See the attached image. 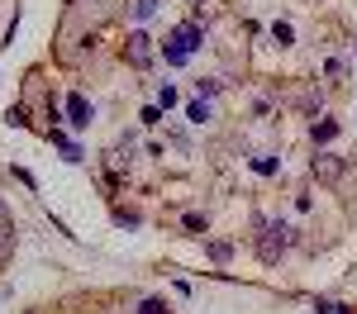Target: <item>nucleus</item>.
I'll return each instance as SVG.
<instances>
[{"label":"nucleus","mask_w":357,"mask_h":314,"mask_svg":"<svg viewBox=\"0 0 357 314\" xmlns=\"http://www.w3.org/2000/svg\"><path fill=\"white\" fill-rule=\"evenodd\" d=\"M272 38H276V43H281V48H286V43H291L296 33H291V24H281V19H276V24H272Z\"/></svg>","instance_id":"7"},{"label":"nucleus","mask_w":357,"mask_h":314,"mask_svg":"<svg viewBox=\"0 0 357 314\" xmlns=\"http://www.w3.org/2000/svg\"><path fill=\"white\" fill-rule=\"evenodd\" d=\"M10 248H15V233H10V228H0V262L10 257Z\"/></svg>","instance_id":"8"},{"label":"nucleus","mask_w":357,"mask_h":314,"mask_svg":"<svg viewBox=\"0 0 357 314\" xmlns=\"http://www.w3.org/2000/svg\"><path fill=\"white\" fill-rule=\"evenodd\" d=\"M286 243H291V228H286V224H262V238H257V257H262V262H276Z\"/></svg>","instance_id":"2"},{"label":"nucleus","mask_w":357,"mask_h":314,"mask_svg":"<svg viewBox=\"0 0 357 314\" xmlns=\"http://www.w3.org/2000/svg\"><path fill=\"white\" fill-rule=\"evenodd\" d=\"M333 134H338V124H333V119H324V124H314V143H329Z\"/></svg>","instance_id":"6"},{"label":"nucleus","mask_w":357,"mask_h":314,"mask_svg":"<svg viewBox=\"0 0 357 314\" xmlns=\"http://www.w3.org/2000/svg\"><path fill=\"white\" fill-rule=\"evenodd\" d=\"M148 57H153L148 33H129V62H134V67H148Z\"/></svg>","instance_id":"4"},{"label":"nucleus","mask_w":357,"mask_h":314,"mask_svg":"<svg viewBox=\"0 0 357 314\" xmlns=\"http://www.w3.org/2000/svg\"><path fill=\"white\" fill-rule=\"evenodd\" d=\"M158 105H162V110H172V105H176V91H172V86H162V95H158Z\"/></svg>","instance_id":"10"},{"label":"nucleus","mask_w":357,"mask_h":314,"mask_svg":"<svg viewBox=\"0 0 357 314\" xmlns=\"http://www.w3.org/2000/svg\"><path fill=\"white\" fill-rule=\"evenodd\" d=\"M186 114H191L195 124H205V105H200V100H191V105H186Z\"/></svg>","instance_id":"12"},{"label":"nucleus","mask_w":357,"mask_h":314,"mask_svg":"<svg viewBox=\"0 0 357 314\" xmlns=\"http://www.w3.org/2000/svg\"><path fill=\"white\" fill-rule=\"evenodd\" d=\"M195 48H200V24H181L176 33H172V43H167L162 53H167V62H172V67H181Z\"/></svg>","instance_id":"1"},{"label":"nucleus","mask_w":357,"mask_h":314,"mask_svg":"<svg viewBox=\"0 0 357 314\" xmlns=\"http://www.w3.org/2000/svg\"><path fill=\"white\" fill-rule=\"evenodd\" d=\"M5 119H10V124H15V129H24V124H29V114L20 110V105H15V110H10V114H5Z\"/></svg>","instance_id":"11"},{"label":"nucleus","mask_w":357,"mask_h":314,"mask_svg":"<svg viewBox=\"0 0 357 314\" xmlns=\"http://www.w3.org/2000/svg\"><path fill=\"white\" fill-rule=\"evenodd\" d=\"M134 10H138V19H148V15H153V10H158V0H138Z\"/></svg>","instance_id":"13"},{"label":"nucleus","mask_w":357,"mask_h":314,"mask_svg":"<svg viewBox=\"0 0 357 314\" xmlns=\"http://www.w3.org/2000/svg\"><path fill=\"white\" fill-rule=\"evenodd\" d=\"M314 176H319V181H338V176H343V157L319 152V157H314Z\"/></svg>","instance_id":"3"},{"label":"nucleus","mask_w":357,"mask_h":314,"mask_svg":"<svg viewBox=\"0 0 357 314\" xmlns=\"http://www.w3.org/2000/svg\"><path fill=\"white\" fill-rule=\"evenodd\" d=\"M67 114H72V124H77V129L91 124V105H86V95H67Z\"/></svg>","instance_id":"5"},{"label":"nucleus","mask_w":357,"mask_h":314,"mask_svg":"<svg viewBox=\"0 0 357 314\" xmlns=\"http://www.w3.org/2000/svg\"><path fill=\"white\" fill-rule=\"evenodd\" d=\"M138 314H167V300H143V310Z\"/></svg>","instance_id":"9"}]
</instances>
